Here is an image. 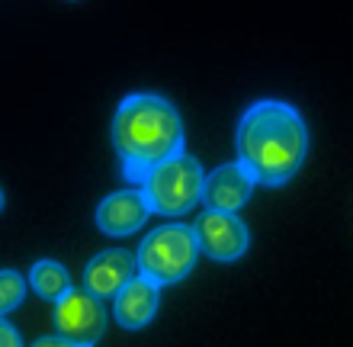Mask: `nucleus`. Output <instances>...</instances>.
<instances>
[{
    "instance_id": "f257e3e1",
    "label": "nucleus",
    "mask_w": 353,
    "mask_h": 347,
    "mask_svg": "<svg viewBox=\"0 0 353 347\" xmlns=\"http://www.w3.org/2000/svg\"><path fill=\"white\" fill-rule=\"evenodd\" d=\"M234 148L254 184L283 187L299 174L308 155L305 119L286 100H257L238 119Z\"/></svg>"
},
{
    "instance_id": "f03ea898",
    "label": "nucleus",
    "mask_w": 353,
    "mask_h": 347,
    "mask_svg": "<svg viewBox=\"0 0 353 347\" xmlns=\"http://www.w3.org/2000/svg\"><path fill=\"white\" fill-rule=\"evenodd\" d=\"M112 148L119 155L122 174L141 184L151 168L180 155L186 145V129L174 103L158 94H132L116 106L112 116Z\"/></svg>"
},
{
    "instance_id": "7ed1b4c3",
    "label": "nucleus",
    "mask_w": 353,
    "mask_h": 347,
    "mask_svg": "<svg viewBox=\"0 0 353 347\" xmlns=\"http://www.w3.org/2000/svg\"><path fill=\"white\" fill-rule=\"evenodd\" d=\"M203 184L205 170L203 164L190 155H174V158L161 161L158 168H151L141 180V193L148 199L151 212H164V216H180L196 203H203Z\"/></svg>"
},
{
    "instance_id": "20e7f679",
    "label": "nucleus",
    "mask_w": 353,
    "mask_h": 347,
    "mask_svg": "<svg viewBox=\"0 0 353 347\" xmlns=\"http://www.w3.org/2000/svg\"><path fill=\"white\" fill-rule=\"evenodd\" d=\"M196 257H199V244H196L193 228L186 226H164L145 235V241L135 251L139 273L158 286L180 283L196 267Z\"/></svg>"
},
{
    "instance_id": "39448f33",
    "label": "nucleus",
    "mask_w": 353,
    "mask_h": 347,
    "mask_svg": "<svg viewBox=\"0 0 353 347\" xmlns=\"http://www.w3.org/2000/svg\"><path fill=\"white\" fill-rule=\"evenodd\" d=\"M52 321H55L58 338L71 341L74 347H93L106 335V309L100 306V299L74 286L61 299H55Z\"/></svg>"
},
{
    "instance_id": "423d86ee",
    "label": "nucleus",
    "mask_w": 353,
    "mask_h": 347,
    "mask_svg": "<svg viewBox=\"0 0 353 347\" xmlns=\"http://www.w3.org/2000/svg\"><path fill=\"white\" fill-rule=\"evenodd\" d=\"M193 235L199 251L222 264H232L238 257H244L248 244H251L248 226L238 219V212H222V209H205L203 216L196 219Z\"/></svg>"
},
{
    "instance_id": "0eeeda50",
    "label": "nucleus",
    "mask_w": 353,
    "mask_h": 347,
    "mask_svg": "<svg viewBox=\"0 0 353 347\" xmlns=\"http://www.w3.org/2000/svg\"><path fill=\"white\" fill-rule=\"evenodd\" d=\"M151 216V206L141 187L116 190L97 206V228L106 235H132L139 232Z\"/></svg>"
},
{
    "instance_id": "6e6552de",
    "label": "nucleus",
    "mask_w": 353,
    "mask_h": 347,
    "mask_svg": "<svg viewBox=\"0 0 353 347\" xmlns=\"http://www.w3.org/2000/svg\"><path fill=\"white\" fill-rule=\"evenodd\" d=\"M161 306V286L151 283L148 277L135 273L116 296H112V315L125 331H139L145 328Z\"/></svg>"
},
{
    "instance_id": "1a4fd4ad",
    "label": "nucleus",
    "mask_w": 353,
    "mask_h": 347,
    "mask_svg": "<svg viewBox=\"0 0 353 347\" xmlns=\"http://www.w3.org/2000/svg\"><path fill=\"white\" fill-rule=\"evenodd\" d=\"M135 273H139V264H135V254L132 251H122V248L100 251L84 267V290L93 293L97 299H110Z\"/></svg>"
},
{
    "instance_id": "9d476101",
    "label": "nucleus",
    "mask_w": 353,
    "mask_h": 347,
    "mask_svg": "<svg viewBox=\"0 0 353 347\" xmlns=\"http://www.w3.org/2000/svg\"><path fill=\"white\" fill-rule=\"evenodd\" d=\"M254 177L244 170L241 161H232V164H222L215 168L203 184V203L209 209H222V212H238V209L251 199L254 193Z\"/></svg>"
},
{
    "instance_id": "9b49d317",
    "label": "nucleus",
    "mask_w": 353,
    "mask_h": 347,
    "mask_svg": "<svg viewBox=\"0 0 353 347\" xmlns=\"http://www.w3.org/2000/svg\"><path fill=\"white\" fill-rule=\"evenodd\" d=\"M29 286L36 290V296L55 302L71 290V277L58 261H36L32 270H29Z\"/></svg>"
},
{
    "instance_id": "f8f14e48",
    "label": "nucleus",
    "mask_w": 353,
    "mask_h": 347,
    "mask_svg": "<svg viewBox=\"0 0 353 347\" xmlns=\"http://www.w3.org/2000/svg\"><path fill=\"white\" fill-rule=\"evenodd\" d=\"M26 277L17 270H0V315L7 319V312H13L19 302L26 299Z\"/></svg>"
},
{
    "instance_id": "ddd939ff",
    "label": "nucleus",
    "mask_w": 353,
    "mask_h": 347,
    "mask_svg": "<svg viewBox=\"0 0 353 347\" xmlns=\"http://www.w3.org/2000/svg\"><path fill=\"white\" fill-rule=\"evenodd\" d=\"M0 347H23V341H19V331L10 325L3 315H0Z\"/></svg>"
},
{
    "instance_id": "4468645a",
    "label": "nucleus",
    "mask_w": 353,
    "mask_h": 347,
    "mask_svg": "<svg viewBox=\"0 0 353 347\" xmlns=\"http://www.w3.org/2000/svg\"><path fill=\"white\" fill-rule=\"evenodd\" d=\"M32 347H74V344H71V341H65V338H58V335H48V338L32 341Z\"/></svg>"
},
{
    "instance_id": "2eb2a0df",
    "label": "nucleus",
    "mask_w": 353,
    "mask_h": 347,
    "mask_svg": "<svg viewBox=\"0 0 353 347\" xmlns=\"http://www.w3.org/2000/svg\"><path fill=\"white\" fill-rule=\"evenodd\" d=\"M3 206H7V197H3V190H0V212H3Z\"/></svg>"
}]
</instances>
